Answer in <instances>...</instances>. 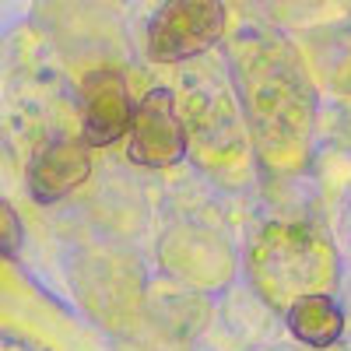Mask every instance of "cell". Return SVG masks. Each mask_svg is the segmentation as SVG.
<instances>
[{
	"mask_svg": "<svg viewBox=\"0 0 351 351\" xmlns=\"http://www.w3.org/2000/svg\"><path fill=\"white\" fill-rule=\"evenodd\" d=\"M228 67L256 158L274 172H299L316 127V88L299 49L278 32L250 28L228 46Z\"/></svg>",
	"mask_w": 351,
	"mask_h": 351,
	"instance_id": "obj_1",
	"label": "cell"
},
{
	"mask_svg": "<svg viewBox=\"0 0 351 351\" xmlns=\"http://www.w3.org/2000/svg\"><path fill=\"white\" fill-rule=\"evenodd\" d=\"M158 263L169 278L197 291H218L236 278L232 243L200 221H176L158 239Z\"/></svg>",
	"mask_w": 351,
	"mask_h": 351,
	"instance_id": "obj_4",
	"label": "cell"
},
{
	"mask_svg": "<svg viewBox=\"0 0 351 351\" xmlns=\"http://www.w3.org/2000/svg\"><path fill=\"white\" fill-rule=\"evenodd\" d=\"M92 176V155L88 144L74 137H56L32 155L28 162V193L39 204H56L74 193Z\"/></svg>",
	"mask_w": 351,
	"mask_h": 351,
	"instance_id": "obj_8",
	"label": "cell"
},
{
	"mask_svg": "<svg viewBox=\"0 0 351 351\" xmlns=\"http://www.w3.org/2000/svg\"><path fill=\"white\" fill-rule=\"evenodd\" d=\"M134 120V102L127 77L112 67L92 71L81 84V127H84V144L106 148L116 144Z\"/></svg>",
	"mask_w": 351,
	"mask_h": 351,
	"instance_id": "obj_7",
	"label": "cell"
},
{
	"mask_svg": "<svg viewBox=\"0 0 351 351\" xmlns=\"http://www.w3.org/2000/svg\"><path fill=\"white\" fill-rule=\"evenodd\" d=\"M246 274L253 291L278 313L313 295H334L341 281V256L327 232L302 221L263 225L246 250Z\"/></svg>",
	"mask_w": 351,
	"mask_h": 351,
	"instance_id": "obj_2",
	"label": "cell"
},
{
	"mask_svg": "<svg viewBox=\"0 0 351 351\" xmlns=\"http://www.w3.org/2000/svg\"><path fill=\"white\" fill-rule=\"evenodd\" d=\"M21 243H25V225H21L18 211L0 197V256L14 260L21 253Z\"/></svg>",
	"mask_w": 351,
	"mask_h": 351,
	"instance_id": "obj_11",
	"label": "cell"
},
{
	"mask_svg": "<svg viewBox=\"0 0 351 351\" xmlns=\"http://www.w3.org/2000/svg\"><path fill=\"white\" fill-rule=\"evenodd\" d=\"M127 134H130L127 155L137 165L169 169L186 158V130L180 120V106H176V95L165 92V88L148 92L134 106V120Z\"/></svg>",
	"mask_w": 351,
	"mask_h": 351,
	"instance_id": "obj_6",
	"label": "cell"
},
{
	"mask_svg": "<svg viewBox=\"0 0 351 351\" xmlns=\"http://www.w3.org/2000/svg\"><path fill=\"white\" fill-rule=\"evenodd\" d=\"M225 4L218 0H169L148 21V56L158 64H183L208 53L225 36Z\"/></svg>",
	"mask_w": 351,
	"mask_h": 351,
	"instance_id": "obj_5",
	"label": "cell"
},
{
	"mask_svg": "<svg viewBox=\"0 0 351 351\" xmlns=\"http://www.w3.org/2000/svg\"><path fill=\"white\" fill-rule=\"evenodd\" d=\"M183 88H186V109L180 112V120L186 130V155L211 172L243 165L246 123L232 84L211 77L204 67V74L183 81Z\"/></svg>",
	"mask_w": 351,
	"mask_h": 351,
	"instance_id": "obj_3",
	"label": "cell"
},
{
	"mask_svg": "<svg viewBox=\"0 0 351 351\" xmlns=\"http://www.w3.org/2000/svg\"><path fill=\"white\" fill-rule=\"evenodd\" d=\"M285 319H288L291 337H299L309 348H330L344 334V313L337 309L330 295H313V299L295 302L285 313Z\"/></svg>",
	"mask_w": 351,
	"mask_h": 351,
	"instance_id": "obj_9",
	"label": "cell"
},
{
	"mask_svg": "<svg viewBox=\"0 0 351 351\" xmlns=\"http://www.w3.org/2000/svg\"><path fill=\"white\" fill-rule=\"evenodd\" d=\"M313 60L330 92L351 99V25H337L313 36Z\"/></svg>",
	"mask_w": 351,
	"mask_h": 351,
	"instance_id": "obj_10",
	"label": "cell"
}]
</instances>
